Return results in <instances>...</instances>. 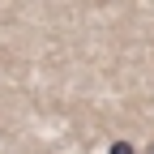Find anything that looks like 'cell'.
Returning a JSON list of instances; mask_svg holds the SVG:
<instances>
[{
	"label": "cell",
	"mask_w": 154,
	"mask_h": 154,
	"mask_svg": "<svg viewBox=\"0 0 154 154\" xmlns=\"http://www.w3.org/2000/svg\"><path fill=\"white\" fill-rule=\"evenodd\" d=\"M111 154H137V150H133L128 141H111Z\"/></svg>",
	"instance_id": "cell-1"
},
{
	"label": "cell",
	"mask_w": 154,
	"mask_h": 154,
	"mask_svg": "<svg viewBox=\"0 0 154 154\" xmlns=\"http://www.w3.org/2000/svg\"><path fill=\"white\" fill-rule=\"evenodd\" d=\"M146 154H154V141H150V146H146Z\"/></svg>",
	"instance_id": "cell-2"
}]
</instances>
